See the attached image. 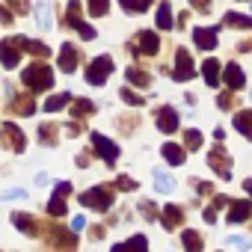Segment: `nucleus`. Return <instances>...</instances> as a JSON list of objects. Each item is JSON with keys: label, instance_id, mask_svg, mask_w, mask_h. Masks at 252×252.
<instances>
[{"label": "nucleus", "instance_id": "24", "mask_svg": "<svg viewBox=\"0 0 252 252\" xmlns=\"http://www.w3.org/2000/svg\"><path fill=\"white\" fill-rule=\"evenodd\" d=\"M181 243H184L187 252H202V246H205V243H202V234L193 231V228H187V231L181 234Z\"/></svg>", "mask_w": 252, "mask_h": 252}, {"label": "nucleus", "instance_id": "14", "mask_svg": "<svg viewBox=\"0 0 252 252\" xmlns=\"http://www.w3.org/2000/svg\"><path fill=\"white\" fill-rule=\"evenodd\" d=\"M222 77H225L228 89H240V86L246 83V74H243V68H240L237 63H228V65H225V71H222Z\"/></svg>", "mask_w": 252, "mask_h": 252}, {"label": "nucleus", "instance_id": "11", "mask_svg": "<svg viewBox=\"0 0 252 252\" xmlns=\"http://www.w3.org/2000/svg\"><path fill=\"white\" fill-rule=\"evenodd\" d=\"M158 128H160L163 134H175V131H178V113H175L172 107H160V110H158Z\"/></svg>", "mask_w": 252, "mask_h": 252}, {"label": "nucleus", "instance_id": "31", "mask_svg": "<svg viewBox=\"0 0 252 252\" xmlns=\"http://www.w3.org/2000/svg\"><path fill=\"white\" fill-rule=\"evenodd\" d=\"M63 199H65V196L54 190V199L48 202V214H54V217H63V214H65V202H63Z\"/></svg>", "mask_w": 252, "mask_h": 252}, {"label": "nucleus", "instance_id": "10", "mask_svg": "<svg viewBox=\"0 0 252 252\" xmlns=\"http://www.w3.org/2000/svg\"><path fill=\"white\" fill-rule=\"evenodd\" d=\"M92 152H98L107 163H116V158H119V146L110 143V140L101 137V134H92Z\"/></svg>", "mask_w": 252, "mask_h": 252}, {"label": "nucleus", "instance_id": "41", "mask_svg": "<svg viewBox=\"0 0 252 252\" xmlns=\"http://www.w3.org/2000/svg\"><path fill=\"white\" fill-rule=\"evenodd\" d=\"M0 24H12V12H9L3 3H0Z\"/></svg>", "mask_w": 252, "mask_h": 252}, {"label": "nucleus", "instance_id": "46", "mask_svg": "<svg viewBox=\"0 0 252 252\" xmlns=\"http://www.w3.org/2000/svg\"><path fill=\"white\" fill-rule=\"evenodd\" d=\"M65 131L74 137V134H80V125H77V122H74V125H65Z\"/></svg>", "mask_w": 252, "mask_h": 252}, {"label": "nucleus", "instance_id": "47", "mask_svg": "<svg viewBox=\"0 0 252 252\" xmlns=\"http://www.w3.org/2000/svg\"><path fill=\"white\" fill-rule=\"evenodd\" d=\"M9 6H12V9H18V12H24V9H27V6L21 3V0H9Z\"/></svg>", "mask_w": 252, "mask_h": 252}, {"label": "nucleus", "instance_id": "21", "mask_svg": "<svg viewBox=\"0 0 252 252\" xmlns=\"http://www.w3.org/2000/svg\"><path fill=\"white\" fill-rule=\"evenodd\" d=\"M202 77H205L208 86H217L220 83V63L217 60H205L202 63Z\"/></svg>", "mask_w": 252, "mask_h": 252}, {"label": "nucleus", "instance_id": "42", "mask_svg": "<svg viewBox=\"0 0 252 252\" xmlns=\"http://www.w3.org/2000/svg\"><path fill=\"white\" fill-rule=\"evenodd\" d=\"M217 104H220L222 110H228V107H231V92H222V95L217 98Z\"/></svg>", "mask_w": 252, "mask_h": 252}, {"label": "nucleus", "instance_id": "5", "mask_svg": "<svg viewBox=\"0 0 252 252\" xmlns=\"http://www.w3.org/2000/svg\"><path fill=\"white\" fill-rule=\"evenodd\" d=\"M0 137H3L6 149L15 152V155H21V152L27 149V137H24V131L18 128V125H12V122H3V125H0Z\"/></svg>", "mask_w": 252, "mask_h": 252}, {"label": "nucleus", "instance_id": "35", "mask_svg": "<svg viewBox=\"0 0 252 252\" xmlns=\"http://www.w3.org/2000/svg\"><path fill=\"white\" fill-rule=\"evenodd\" d=\"M184 146H187L190 152H196V149L202 146V134H199V131H187V134H184Z\"/></svg>", "mask_w": 252, "mask_h": 252}, {"label": "nucleus", "instance_id": "17", "mask_svg": "<svg viewBox=\"0 0 252 252\" xmlns=\"http://www.w3.org/2000/svg\"><path fill=\"white\" fill-rule=\"evenodd\" d=\"M249 214H252L249 202H228V222H243L249 220Z\"/></svg>", "mask_w": 252, "mask_h": 252}, {"label": "nucleus", "instance_id": "43", "mask_svg": "<svg viewBox=\"0 0 252 252\" xmlns=\"http://www.w3.org/2000/svg\"><path fill=\"white\" fill-rule=\"evenodd\" d=\"M21 196H27V190H9V193H3V199H21Z\"/></svg>", "mask_w": 252, "mask_h": 252}, {"label": "nucleus", "instance_id": "13", "mask_svg": "<svg viewBox=\"0 0 252 252\" xmlns=\"http://www.w3.org/2000/svg\"><path fill=\"white\" fill-rule=\"evenodd\" d=\"M77 63H80V51L74 45H63V51H60V68L65 74H71L77 68Z\"/></svg>", "mask_w": 252, "mask_h": 252}, {"label": "nucleus", "instance_id": "9", "mask_svg": "<svg viewBox=\"0 0 252 252\" xmlns=\"http://www.w3.org/2000/svg\"><path fill=\"white\" fill-rule=\"evenodd\" d=\"M48 243H51V249H57V252H74L77 237H74L71 231H65V228H51Z\"/></svg>", "mask_w": 252, "mask_h": 252}, {"label": "nucleus", "instance_id": "29", "mask_svg": "<svg viewBox=\"0 0 252 252\" xmlns=\"http://www.w3.org/2000/svg\"><path fill=\"white\" fill-rule=\"evenodd\" d=\"M68 101H71V92H60V95H54V98L45 101V110H48V113H57V110H63Z\"/></svg>", "mask_w": 252, "mask_h": 252}, {"label": "nucleus", "instance_id": "38", "mask_svg": "<svg viewBox=\"0 0 252 252\" xmlns=\"http://www.w3.org/2000/svg\"><path fill=\"white\" fill-rule=\"evenodd\" d=\"M116 184H119V187H125V190H137V181H134V178H128V175H119V178H116Z\"/></svg>", "mask_w": 252, "mask_h": 252}, {"label": "nucleus", "instance_id": "34", "mask_svg": "<svg viewBox=\"0 0 252 252\" xmlns=\"http://www.w3.org/2000/svg\"><path fill=\"white\" fill-rule=\"evenodd\" d=\"M119 95H122V101H125V104H131V107H140V104L146 101V98H143V95H137L134 89H122Z\"/></svg>", "mask_w": 252, "mask_h": 252}, {"label": "nucleus", "instance_id": "39", "mask_svg": "<svg viewBox=\"0 0 252 252\" xmlns=\"http://www.w3.org/2000/svg\"><path fill=\"white\" fill-rule=\"evenodd\" d=\"M39 134H42V140H48V143L54 146V134H57V131L51 128V125H42V128H39Z\"/></svg>", "mask_w": 252, "mask_h": 252}, {"label": "nucleus", "instance_id": "1", "mask_svg": "<svg viewBox=\"0 0 252 252\" xmlns=\"http://www.w3.org/2000/svg\"><path fill=\"white\" fill-rule=\"evenodd\" d=\"M21 80H24L27 89H33V92H45V89L54 86V71H51L45 63H33V65H27V68L21 71Z\"/></svg>", "mask_w": 252, "mask_h": 252}, {"label": "nucleus", "instance_id": "27", "mask_svg": "<svg viewBox=\"0 0 252 252\" xmlns=\"http://www.w3.org/2000/svg\"><path fill=\"white\" fill-rule=\"evenodd\" d=\"M155 187H158V193H172L175 190V181L163 169H155Z\"/></svg>", "mask_w": 252, "mask_h": 252}, {"label": "nucleus", "instance_id": "22", "mask_svg": "<svg viewBox=\"0 0 252 252\" xmlns=\"http://www.w3.org/2000/svg\"><path fill=\"white\" fill-rule=\"evenodd\" d=\"M222 24H228L234 30H252V18L249 15H237V12H225L222 15Z\"/></svg>", "mask_w": 252, "mask_h": 252}, {"label": "nucleus", "instance_id": "32", "mask_svg": "<svg viewBox=\"0 0 252 252\" xmlns=\"http://www.w3.org/2000/svg\"><path fill=\"white\" fill-rule=\"evenodd\" d=\"M92 110H95V104L80 98V101H74V104H71V119H80V116H86V113H92Z\"/></svg>", "mask_w": 252, "mask_h": 252}, {"label": "nucleus", "instance_id": "23", "mask_svg": "<svg viewBox=\"0 0 252 252\" xmlns=\"http://www.w3.org/2000/svg\"><path fill=\"white\" fill-rule=\"evenodd\" d=\"M172 6H169V0H163V3L158 6V30H172Z\"/></svg>", "mask_w": 252, "mask_h": 252}, {"label": "nucleus", "instance_id": "18", "mask_svg": "<svg viewBox=\"0 0 252 252\" xmlns=\"http://www.w3.org/2000/svg\"><path fill=\"white\" fill-rule=\"evenodd\" d=\"M12 225H15L18 231H24V234L36 237V220H33L30 214H12Z\"/></svg>", "mask_w": 252, "mask_h": 252}, {"label": "nucleus", "instance_id": "7", "mask_svg": "<svg viewBox=\"0 0 252 252\" xmlns=\"http://www.w3.org/2000/svg\"><path fill=\"white\" fill-rule=\"evenodd\" d=\"M65 15H68V27H74L77 33H80V39H95V30L80 18V3H77V0H71V3H68V9H65Z\"/></svg>", "mask_w": 252, "mask_h": 252}, {"label": "nucleus", "instance_id": "36", "mask_svg": "<svg viewBox=\"0 0 252 252\" xmlns=\"http://www.w3.org/2000/svg\"><path fill=\"white\" fill-rule=\"evenodd\" d=\"M24 51L36 54V57H48V48H45L42 42H30V39H24Z\"/></svg>", "mask_w": 252, "mask_h": 252}, {"label": "nucleus", "instance_id": "30", "mask_svg": "<svg viewBox=\"0 0 252 252\" xmlns=\"http://www.w3.org/2000/svg\"><path fill=\"white\" fill-rule=\"evenodd\" d=\"M125 77H128L134 86H140V89H146V86L152 83V77H149L146 71H140V68H128V71H125Z\"/></svg>", "mask_w": 252, "mask_h": 252}, {"label": "nucleus", "instance_id": "28", "mask_svg": "<svg viewBox=\"0 0 252 252\" xmlns=\"http://www.w3.org/2000/svg\"><path fill=\"white\" fill-rule=\"evenodd\" d=\"M119 6H122L125 12L137 15V12H146V9L152 6V0H119Z\"/></svg>", "mask_w": 252, "mask_h": 252}, {"label": "nucleus", "instance_id": "40", "mask_svg": "<svg viewBox=\"0 0 252 252\" xmlns=\"http://www.w3.org/2000/svg\"><path fill=\"white\" fill-rule=\"evenodd\" d=\"M228 243H231V246H237V249H249V246H252L246 237H228Z\"/></svg>", "mask_w": 252, "mask_h": 252}, {"label": "nucleus", "instance_id": "25", "mask_svg": "<svg viewBox=\"0 0 252 252\" xmlns=\"http://www.w3.org/2000/svg\"><path fill=\"white\" fill-rule=\"evenodd\" d=\"M36 21H39V30H51V27H54V18H51V6H48V0H42V3L36 6Z\"/></svg>", "mask_w": 252, "mask_h": 252}, {"label": "nucleus", "instance_id": "48", "mask_svg": "<svg viewBox=\"0 0 252 252\" xmlns=\"http://www.w3.org/2000/svg\"><path fill=\"white\" fill-rule=\"evenodd\" d=\"M196 187H199V193H211V184H205V181H196Z\"/></svg>", "mask_w": 252, "mask_h": 252}, {"label": "nucleus", "instance_id": "6", "mask_svg": "<svg viewBox=\"0 0 252 252\" xmlns=\"http://www.w3.org/2000/svg\"><path fill=\"white\" fill-rule=\"evenodd\" d=\"M193 74H196V65H193L190 51H187V48H178V51H175V71H172V77H175L178 83H184V80H190Z\"/></svg>", "mask_w": 252, "mask_h": 252}, {"label": "nucleus", "instance_id": "15", "mask_svg": "<svg viewBox=\"0 0 252 252\" xmlns=\"http://www.w3.org/2000/svg\"><path fill=\"white\" fill-rule=\"evenodd\" d=\"M160 222H163L166 228H178V225L184 222V211H181L178 205H166V208L160 211Z\"/></svg>", "mask_w": 252, "mask_h": 252}, {"label": "nucleus", "instance_id": "33", "mask_svg": "<svg viewBox=\"0 0 252 252\" xmlns=\"http://www.w3.org/2000/svg\"><path fill=\"white\" fill-rule=\"evenodd\" d=\"M86 9H89V15H95V18H101V15H107V0H89L86 3Z\"/></svg>", "mask_w": 252, "mask_h": 252}, {"label": "nucleus", "instance_id": "26", "mask_svg": "<svg viewBox=\"0 0 252 252\" xmlns=\"http://www.w3.org/2000/svg\"><path fill=\"white\" fill-rule=\"evenodd\" d=\"M160 152H163V158H166L172 166H181V163H184V149H181V146H175V143H166Z\"/></svg>", "mask_w": 252, "mask_h": 252}, {"label": "nucleus", "instance_id": "4", "mask_svg": "<svg viewBox=\"0 0 252 252\" xmlns=\"http://www.w3.org/2000/svg\"><path fill=\"white\" fill-rule=\"evenodd\" d=\"M110 71H113V57H98V60H92L89 63V71H86V83H92V86H104L107 83V77H110Z\"/></svg>", "mask_w": 252, "mask_h": 252}, {"label": "nucleus", "instance_id": "37", "mask_svg": "<svg viewBox=\"0 0 252 252\" xmlns=\"http://www.w3.org/2000/svg\"><path fill=\"white\" fill-rule=\"evenodd\" d=\"M15 110H18V113H24V116H33L36 104H33L30 98H24V101H15Z\"/></svg>", "mask_w": 252, "mask_h": 252}, {"label": "nucleus", "instance_id": "12", "mask_svg": "<svg viewBox=\"0 0 252 252\" xmlns=\"http://www.w3.org/2000/svg\"><path fill=\"white\" fill-rule=\"evenodd\" d=\"M193 42H196V48H202V51H214L217 48V30L211 27H196L193 30Z\"/></svg>", "mask_w": 252, "mask_h": 252}, {"label": "nucleus", "instance_id": "19", "mask_svg": "<svg viewBox=\"0 0 252 252\" xmlns=\"http://www.w3.org/2000/svg\"><path fill=\"white\" fill-rule=\"evenodd\" d=\"M234 128H237L246 140H252V110H240V113L234 116Z\"/></svg>", "mask_w": 252, "mask_h": 252}, {"label": "nucleus", "instance_id": "16", "mask_svg": "<svg viewBox=\"0 0 252 252\" xmlns=\"http://www.w3.org/2000/svg\"><path fill=\"white\" fill-rule=\"evenodd\" d=\"M137 42H140V48L137 51H143V54H158V48H160V39H158V33H152V30H146V33H140L137 36Z\"/></svg>", "mask_w": 252, "mask_h": 252}, {"label": "nucleus", "instance_id": "44", "mask_svg": "<svg viewBox=\"0 0 252 252\" xmlns=\"http://www.w3.org/2000/svg\"><path fill=\"white\" fill-rule=\"evenodd\" d=\"M190 6H196L199 12H208V0H190Z\"/></svg>", "mask_w": 252, "mask_h": 252}, {"label": "nucleus", "instance_id": "8", "mask_svg": "<svg viewBox=\"0 0 252 252\" xmlns=\"http://www.w3.org/2000/svg\"><path fill=\"white\" fill-rule=\"evenodd\" d=\"M208 163H211V169H217V175H220V178H225V181L231 178V169H228V166H231V158L225 155V149H222V146H214V152H211Z\"/></svg>", "mask_w": 252, "mask_h": 252}, {"label": "nucleus", "instance_id": "3", "mask_svg": "<svg viewBox=\"0 0 252 252\" xmlns=\"http://www.w3.org/2000/svg\"><path fill=\"white\" fill-rule=\"evenodd\" d=\"M21 51H24V36L3 39L0 42V63H3L6 68H15L21 63Z\"/></svg>", "mask_w": 252, "mask_h": 252}, {"label": "nucleus", "instance_id": "45", "mask_svg": "<svg viewBox=\"0 0 252 252\" xmlns=\"http://www.w3.org/2000/svg\"><path fill=\"white\" fill-rule=\"evenodd\" d=\"M83 225H86V220H83V217H74V220H71V228H74V231H80Z\"/></svg>", "mask_w": 252, "mask_h": 252}, {"label": "nucleus", "instance_id": "20", "mask_svg": "<svg viewBox=\"0 0 252 252\" xmlns=\"http://www.w3.org/2000/svg\"><path fill=\"white\" fill-rule=\"evenodd\" d=\"M110 252H146V237L143 234H134L128 243H116Z\"/></svg>", "mask_w": 252, "mask_h": 252}, {"label": "nucleus", "instance_id": "2", "mask_svg": "<svg viewBox=\"0 0 252 252\" xmlns=\"http://www.w3.org/2000/svg\"><path fill=\"white\" fill-rule=\"evenodd\" d=\"M80 205L95 208V211H110V205H113V190H110V187H92V190L80 193Z\"/></svg>", "mask_w": 252, "mask_h": 252}]
</instances>
